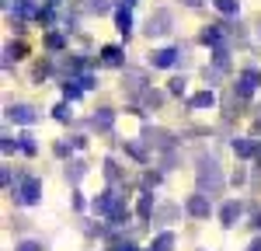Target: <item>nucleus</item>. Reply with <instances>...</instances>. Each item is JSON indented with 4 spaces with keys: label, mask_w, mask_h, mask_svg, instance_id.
Listing matches in <instances>:
<instances>
[{
    "label": "nucleus",
    "mask_w": 261,
    "mask_h": 251,
    "mask_svg": "<svg viewBox=\"0 0 261 251\" xmlns=\"http://www.w3.org/2000/svg\"><path fill=\"white\" fill-rule=\"evenodd\" d=\"M233 91H237L241 98H251V94H254V84H251V81H244V77H241V81L233 84Z\"/></svg>",
    "instance_id": "nucleus-23"
},
{
    "label": "nucleus",
    "mask_w": 261,
    "mask_h": 251,
    "mask_svg": "<svg viewBox=\"0 0 261 251\" xmlns=\"http://www.w3.org/2000/svg\"><path fill=\"white\" fill-rule=\"evenodd\" d=\"M171 248H174V234H171V230L157 234V241L150 244V251H171Z\"/></svg>",
    "instance_id": "nucleus-16"
},
{
    "label": "nucleus",
    "mask_w": 261,
    "mask_h": 251,
    "mask_svg": "<svg viewBox=\"0 0 261 251\" xmlns=\"http://www.w3.org/2000/svg\"><path fill=\"white\" fill-rule=\"evenodd\" d=\"M122 56H125V53H122L119 45H105V49H101V63H105V66H122Z\"/></svg>",
    "instance_id": "nucleus-12"
},
{
    "label": "nucleus",
    "mask_w": 261,
    "mask_h": 251,
    "mask_svg": "<svg viewBox=\"0 0 261 251\" xmlns=\"http://www.w3.org/2000/svg\"><path fill=\"white\" fill-rule=\"evenodd\" d=\"M125 150H129V154H133L136 161H146V150H143L140 143H125Z\"/></svg>",
    "instance_id": "nucleus-26"
},
{
    "label": "nucleus",
    "mask_w": 261,
    "mask_h": 251,
    "mask_svg": "<svg viewBox=\"0 0 261 251\" xmlns=\"http://www.w3.org/2000/svg\"><path fill=\"white\" fill-rule=\"evenodd\" d=\"M213 4H216V11H220V14H230V18H233V14H237V7H241L237 0H213Z\"/></svg>",
    "instance_id": "nucleus-21"
},
{
    "label": "nucleus",
    "mask_w": 261,
    "mask_h": 251,
    "mask_svg": "<svg viewBox=\"0 0 261 251\" xmlns=\"http://www.w3.org/2000/svg\"><path fill=\"white\" fill-rule=\"evenodd\" d=\"M115 203H119V199H115V192H101L98 199H94V203H91V209H94V213H98V216H108V213H112V209H115Z\"/></svg>",
    "instance_id": "nucleus-7"
},
{
    "label": "nucleus",
    "mask_w": 261,
    "mask_h": 251,
    "mask_svg": "<svg viewBox=\"0 0 261 251\" xmlns=\"http://www.w3.org/2000/svg\"><path fill=\"white\" fill-rule=\"evenodd\" d=\"M171 94H185V77H174L171 81Z\"/></svg>",
    "instance_id": "nucleus-30"
},
{
    "label": "nucleus",
    "mask_w": 261,
    "mask_h": 251,
    "mask_svg": "<svg viewBox=\"0 0 261 251\" xmlns=\"http://www.w3.org/2000/svg\"><path fill=\"white\" fill-rule=\"evenodd\" d=\"M171 24H174L171 11H153L150 21H146V35H167V32H171Z\"/></svg>",
    "instance_id": "nucleus-3"
},
{
    "label": "nucleus",
    "mask_w": 261,
    "mask_h": 251,
    "mask_svg": "<svg viewBox=\"0 0 261 251\" xmlns=\"http://www.w3.org/2000/svg\"><path fill=\"white\" fill-rule=\"evenodd\" d=\"M18 251H42V244H39V241H21Z\"/></svg>",
    "instance_id": "nucleus-31"
},
{
    "label": "nucleus",
    "mask_w": 261,
    "mask_h": 251,
    "mask_svg": "<svg viewBox=\"0 0 261 251\" xmlns=\"http://www.w3.org/2000/svg\"><path fill=\"white\" fill-rule=\"evenodd\" d=\"M258 133H261V119H258Z\"/></svg>",
    "instance_id": "nucleus-39"
},
{
    "label": "nucleus",
    "mask_w": 261,
    "mask_h": 251,
    "mask_svg": "<svg viewBox=\"0 0 261 251\" xmlns=\"http://www.w3.org/2000/svg\"><path fill=\"white\" fill-rule=\"evenodd\" d=\"M11 195H14V203L35 206V203L42 199V182H39V178H24V182H21V188H14Z\"/></svg>",
    "instance_id": "nucleus-2"
},
{
    "label": "nucleus",
    "mask_w": 261,
    "mask_h": 251,
    "mask_svg": "<svg viewBox=\"0 0 261 251\" xmlns=\"http://www.w3.org/2000/svg\"><path fill=\"white\" fill-rule=\"evenodd\" d=\"M241 77H244V81H251V84H254V87H258V84H261V73H258V70H254V66H251V70H244Z\"/></svg>",
    "instance_id": "nucleus-28"
},
{
    "label": "nucleus",
    "mask_w": 261,
    "mask_h": 251,
    "mask_svg": "<svg viewBox=\"0 0 261 251\" xmlns=\"http://www.w3.org/2000/svg\"><path fill=\"white\" fill-rule=\"evenodd\" d=\"M136 213H140L143 220H150V216L157 213V209H153V195H150V192H146V195L140 199V206H136Z\"/></svg>",
    "instance_id": "nucleus-19"
},
{
    "label": "nucleus",
    "mask_w": 261,
    "mask_h": 251,
    "mask_svg": "<svg viewBox=\"0 0 261 251\" xmlns=\"http://www.w3.org/2000/svg\"><path fill=\"white\" fill-rule=\"evenodd\" d=\"M125 4H136V0H125Z\"/></svg>",
    "instance_id": "nucleus-40"
},
{
    "label": "nucleus",
    "mask_w": 261,
    "mask_h": 251,
    "mask_svg": "<svg viewBox=\"0 0 261 251\" xmlns=\"http://www.w3.org/2000/svg\"><path fill=\"white\" fill-rule=\"evenodd\" d=\"M150 63H153V66H174V63H178V49H157V53H150Z\"/></svg>",
    "instance_id": "nucleus-9"
},
{
    "label": "nucleus",
    "mask_w": 261,
    "mask_h": 251,
    "mask_svg": "<svg viewBox=\"0 0 261 251\" xmlns=\"http://www.w3.org/2000/svg\"><path fill=\"white\" fill-rule=\"evenodd\" d=\"M49 4H53V7H56V4H60V0H49Z\"/></svg>",
    "instance_id": "nucleus-38"
},
{
    "label": "nucleus",
    "mask_w": 261,
    "mask_h": 251,
    "mask_svg": "<svg viewBox=\"0 0 261 251\" xmlns=\"http://www.w3.org/2000/svg\"><path fill=\"white\" fill-rule=\"evenodd\" d=\"M241 216V203H223V209H220V220H223V227H233V220Z\"/></svg>",
    "instance_id": "nucleus-11"
},
{
    "label": "nucleus",
    "mask_w": 261,
    "mask_h": 251,
    "mask_svg": "<svg viewBox=\"0 0 261 251\" xmlns=\"http://www.w3.org/2000/svg\"><path fill=\"white\" fill-rule=\"evenodd\" d=\"M247 251H261V237H258V241H251V248H247Z\"/></svg>",
    "instance_id": "nucleus-35"
},
{
    "label": "nucleus",
    "mask_w": 261,
    "mask_h": 251,
    "mask_svg": "<svg viewBox=\"0 0 261 251\" xmlns=\"http://www.w3.org/2000/svg\"><path fill=\"white\" fill-rule=\"evenodd\" d=\"M18 140H21V150H24V154H35V150H39V143H35V136H32V133H21Z\"/></svg>",
    "instance_id": "nucleus-22"
},
{
    "label": "nucleus",
    "mask_w": 261,
    "mask_h": 251,
    "mask_svg": "<svg viewBox=\"0 0 261 251\" xmlns=\"http://www.w3.org/2000/svg\"><path fill=\"white\" fill-rule=\"evenodd\" d=\"M226 63H230V49H226V45H216V49H213V66L226 70Z\"/></svg>",
    "instance_id": "nucleus-20"
},
{
    "label": "nucleus",
    "mask_w": 261,
    "mask_h": 251,
    "mask_svg": "<svg viewBox=\"0 0 261 251\" xmlns=\"http://www.w3.org/2000/svg\"><path fill=\"white\" fill-rule=\"evenodd\" d=\"M53 115H56L60 122H70V108H66V105H56V108H53Z\"/></svg>",
    "instance_id": "nucleus-27"
},
{
    "label": "nucleus",
    "mask_w": 261,
    "mask_h": 251,
    "mask_svg": "<svg viewBox=\"0 0 261 251\" xmlns=\"http://www.w3.org/2000/svg\"><path fill=\"white\" fill-rule=\"evenodd\" d=\"M115 21H119V32H122V35H129V32H133V14H129V7H119V11H115Z\"/></svg>",
    "instance_id": "nucleus-17"
},
{
    "label": "nucleus",
    "mask_w": 261,
    "mask_h": 251,
    "mask_svg": "<svg viewBox=\"0 0 261 251\" xmlns=\"http://www.w3.org/2000/svg\"><path fill=\"white\" fill-rule=\"evenodd\" d=\"M53 154H56V157H70V143H66V140H60V143L53 146Z\"/></svg>",
    "instance_id": "nucleus-29"
},
{
    "label": "nucleus",
    "mask_w": 261,
    "mask_h": 251,
    "mask_svg": "<svg viewBox=\"0 0 261 251\" xmlns=\"http://www.w3.org/2000/svg\"><path fill=\"white\" fill-rule=\"evenodd\" d=\"M223 32H226V24H205L202 28V42L216 49V45H223Z\"/></svg>",
    "instance_id": "nucleus-8"
},
{
    "label": "nucleus",
    "mask_w": 261,
    "mask_h": 251,
    "mask_svg": "<svg viewBox=\"0 0 261 251\" xmlns=\"http://www.w3.org/2000/svg\"><path fill=\"white\" fill-rule=\"evenodd\" d=\"M185 4H188V7H199V4H202V0H185Z\"/></svg>",
    "instance_id": "nucleus-36"
},
{
    "label": "nucleus",
    "mask_w": 261,
    "mask_h": 251,
    "mask_svg": "<svg viewBox=\"0 0 261 251\" xmlns=\"http://www.w3.org/2000/svg\"><path fill=\"white\" fill-rule=\"evenodd\" d=\"M188 105H192V108H213V105H216V94H213V91H199V94L188 98Z\"/></svg>",
    "instance_id": "nucleus-13"
},
{
    "label": "nucleus",
    "mask_w": 261,
    "mask_h": 251,
    "mask_svg": "<svg viewBox=\"0 0 261 251\" xmlns=\"http://www.w3.org/2000/svg\"><path fill=\"white\" fill-rule=\"evenodd\" d=\"M84 174H87V164H84V161H70V164H66V178H70L73 185L81 182Z\"/></svg>",
    "instance_id": "nucleus-15"
},
{
    "label": "nucleus",
    "mask_w": 261,
    "mask_h": 251,
    "mask_svg": "<svg viewBox=\"0 0 261 251\" xmlns=\"http://www.w3.org/2000/svg\"><path fill=\"white\" fill-rule=\"evenodd\" d=\"M77 81H81V87H94V77H91V73H84V77H77Z\"/></svg>",
    "instance_id": "nucleus-33"
},
{
    "label": "nucleus",
    "mask_w": 261,
    "mask_h": 251,
    "mask_svg": "<svg viewBox=\"0 0 261 251\" xmlns=\"http://www.w3.org/2000/svg\"><path fill=\"white\" fill-rule=\"evenodd\" d=\"M45 45H49V49H53V53H60L63 45H66V39H63V35H56V32H53V35H49V39H45Z\"/></svg>",
    "instance_id": "nucleus-25"
},
{
    "label": "nucleus",
    "mask_w": 261,
    "mask_h": 251,
    "mask_svg": "<svg viewBox=\"0 0 261 251\" xmlns=\"http://www.w3.org/2000/svg\"><path fill=\"white\" fill-rule=\"evenodd\" d=\"M115 251H140V248H136V244H119Z\"/></svg>",
    "instance_id": "nucleus-34"
},
{
    "label": "nucleus",
    "mask_w": 261,
    "mask_h": 251,
    "mask_svg": "<svg viewBox=\"0 0 261 251\" xmlns=\"http://www.w3.org/2000/svg\"><path fill=\"white\" fill-rule=\"evenodd\" d=\"M258 150L261 146L254 143V140H247V136H237V140H233V154H237V157H254Z\"/></svg>",
    "instance_id": "nucleus-10"
},
{
    "label": "nucleus",
    "mask_w": 261,
    "mask_h": 251,
    "mask_svg": "<svg viewBox=\"0 0 261 251\" xmlns=\"http://www.w3.org/2000/svg\"><path fill=\"white\" fill-rule=\"evenodd\" d=\"M81 81H73V77H70V81L63 84V98H66V102H77V98H81Z\"/></svg>",
    "instance_id": "nucleus-18"
},
{
    "label": "nucleus",
    "mask_w": 261,
    "mask_h": 251,
    "mask_svg": "<svg viewBox=\"0 0 261 251\" xmlns=\"http://www.w3.org/2000/svg\"><path fill=\"white\" fill-rule=\"evenodd\" d=\"M146 143H157L164 150H171V136L164 133V129H146Z\"/></svg>",
    "instance_id": "nucleus-14"
},
{
    "label": "nucleus",
    "mask_w": 261,
    "mask_h": 251,
    "mask_svg": "<svg viewBox=\"0 0 261 251\" xmlns=\"http://www.w3.org/2000/svg\"><path fill=\"white\" fill-rule=\"evenodd\" d=\"M254 227H258V230H261V213H258V220H254Z\"/></svg>",
    "instance_id": "nucleus-37"
},
{
    "label": "nucleus",
    "mask_w": 261,
    "mask_h": 251,
    "mask_svg": "<svg viewBox=\"0 0 261 251\" xmlns=\"http://www.w3.org/2000/svg\"><path fill=\"white\" fill-rule=\"evenodd\" d=\"M105 178H108V182H119V164H115L112 157L105 161Z\"/></svg>",
    "instance_id": "nucleus-24"
},
{
    "label": "nucleus",
    "mask_w": 261,
    "mask_h": 251,
    "mask_svg": "<svg viewBox=\"0 0 261 251\" xmlns=\"http://www.w3.org/2000/svg\"><path fill=\"white\" fill-rule=\"evenodd\" d=\"M91 126L101 129V133H108V129L115 126V112H112V108H98V112L91 115Z\"/></svg>",
    "instance_id": "nucleus-6"
},
{
    "label": "nucleus",
    "mask_w": 261,
    "mask_h": 251,
    "mask_svg": "<svg viewBox=\"0 0 261 251\" xmlns=\"http://www.w3.org/2000/svg\"><path fill=\"white\" fill-rule=\"evenodd\" d=\"M185 209H188V216H195V220H205V216L213 213V203H209V195H205V192H199V195H188Z\"/></svg>",
    "instance_id": "nucleus-4"
},
{
    "label": "nucleus",
    "mask_w": 261,
    "mask_h": 251,
    "mask_svg": "<svg viewBox=\"0 0 261 251\" xmlns=\"http://www.w3.org/2000/svg\"><path fill=\"white\" fill-rule=\"evenodd\" d=\"M195 178H199V192H209V195H220L223 192V171L216 164V157H199Z\"/></svg>",
    "instance_id": "nucleus-1"
},
{
    "label": "nucleus",
    "mask_w": 261,
    "mask_h": 251,
    "mask_svg": "<svg viewBox=\"0 0 261 251\" xmlns=\"http://www.w3.org/2000/svg\"><path fill=\"white\" fill-rule=\"evenodd\" d=\"M174 216V206H164V209H157V220H171Z\"/></svg>",
    "instance_id": "nucleus-32"
},
{
    "label": "nucleus",
    "mask_w": 261,
    "mask_h": 251,
    "mask_svg": "<svg viewBox=\"0 0 261 251\" xmlns=\"http://www.w3.org/2000/svg\"><path fill=\"white\" fill-rule=\"evenodd\" d=\"M7 119H14V122H21V126H32L39 115H35L32 105H7Z\"/></svg>",
    "instance_id": "nucleus-5"
}]
</instances>
